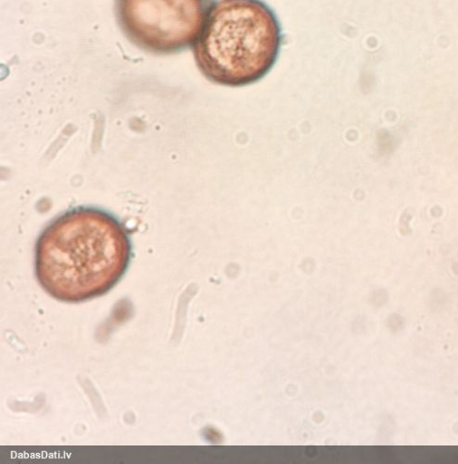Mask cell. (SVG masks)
I'll return each instance as SVG.
<instances>
[{"label": "cell", "instance_id": "1", "mask_svg": "<svg viewBox=\"0 0 458 464\" xmlns=\"http://www.w3.org/2000/svg\"><path fill=\"white\" fill-rule=\"evenodd\" d=\"M131 257L132 242L123 222L82 206L55 218L38 237L34 274L52 297L78 304L109 293L127 274Z\"/></svg>", "mask_w": 458, "mask_h": 464}, {"label": "cell", "instance_id": "2", "mask_svg": "<svg viewBox=\"0 0 458 464\" xmlns=\"http://www.w3.org/2000/svg\"><path fill=\"white\" fill-rule=\"evenodd\" d=\"M282 40L279 19L262 0H218L193 51L206 80L240 88L260 82L272 70Z\"/></svg>", "mask_w": 458, "mask_h": 464}, {"label": "cell", "instance_id": "3", "mask_svg": "<svg viewBox=\"0 0 458 464\" xmlns=\"http://www.w3.org/2000/svg\"><path fill=\"white\" fill-rule=\"evenodd\" d=\"M211 0H117L119 25L137 48L170 55L196 44Z\"/></svg>", "mask_w": 458, "mask_h": 464}]
</instances>
